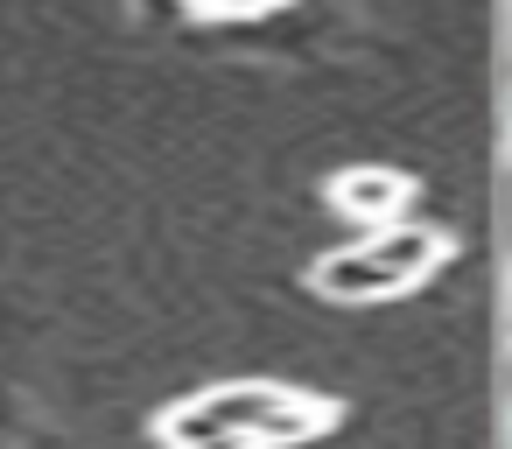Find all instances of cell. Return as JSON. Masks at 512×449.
<instances>
[{"label": "cell", "instance_id": "6da1fadb", "mask_svg": "<svg viewBox=\"0 0 512 449\" xmlns=\"http://www.w3.org/2000/svg\"><path fill=\"white\" fill-rule=\"evenodd\" d=\"M337 414L316 393H281V386H218L197 393L190 407L162 414V435L176 449H295L309 435H323Z\"/></svg>", "mask_w": 512, "mask_h": 449}, {"label": "cell", "instance_id": "7a4b0ae2", "mask_svg": "<svg viewBox=\"0 0 512 449\" xmlns=\"http://www.w3.org/2000/svg\"><path fill=\"white\" fill-rule=\"evenodd\" d=\"M442 260H449V239H442L435 225H386V232H372L365 246L316 260V288H323V295H344V302H372V295L414 288V281H421L428 267H442Z\"/></svg>", "mask_w": 512, "mask_h": 449}, {"label": "cell", "instance_id": "3957f363", "mask_svg": "<svg viewBox=\"0 0 512 449\" xmlns=\"http://www.w3.org/2000/svg\"><path fill=\"white\" fill-rule=\"evenodd\" d=\"M330 204L351 218V225H393L400 204H407V183L393 169H344V183L330 190Z\"/></svg>", "mask_w": 512, "mask_h": 449}, {"label": "cell", "instance_id": "277c9868", "mask_svg": "<svg viewBox=\"0 0 512 449\" xmlns=\"http://www.w3.org/2000/svg\"><path fill=\"white\" fill-rule=\"evenodd\" d=\"M211 8H267V0H211Z\"/></svg>", "mask_w": 512, "mask_h": 449}]
</instances>
